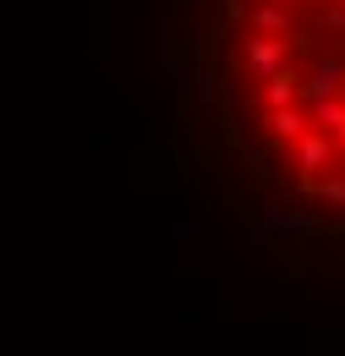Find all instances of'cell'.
I'll list each match as a JSON object with an SVG mask.
<instances>
[{
  "label": "cell",
  "mask_w": 345,
  "mask_h": 356,
  "mask_svg": "<svg viewBox=\"0 0 345 356\" xmlns=\"http://www.w3.org/2000/svg\"><path fill=\"white\" fill-rule=\"evenodd\" d=\"M263 225H268V230H296V214H291V209H280V203H274V209H263Z\"/></svg>",
  "instance_id": "2"
},
{
  "label": "cell",
  "mask_w": 345,
  "mask_h": 356,
  "mask_svg": "<svg viewBox=\"0 0 345 356\" xmlns=\"http://www.w3.org/2000/svg\"><path fill=\"white\" fill-rule=\"evenodd\" d=\"M291 165L312 181L318 170H335V165H340V143H335L329 132H307L302 143H296V154H291Z\"/></svg>",
  "instance_id": "1"
}]
</instances>
